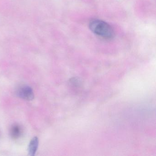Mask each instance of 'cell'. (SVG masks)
Returning a JSON list of instances; mask_svg holds the SVG:
<instances>
[{"mask_svg":"<svg viewBox=\"0 0 156 156\" xmlns=\"http://www.w3.org/2000/svg\"><path fill=\"white\" fill-rule=\"evenodd\" d=\"M90 30L95 34L104 39H111L115 35L114 30L109 24L100 20H93L89 24Z\"/></svg>","mask_w":156,"mask_h":156,"instance_id":"cell-1","label":"cell"},{"mask_svg":"<svg viewBox=\"0 0 156 156\" xmlns=\"http://www.w3.org/2000/svg\"><path fill=\"white\" fill-rule=\"evenodd\" d=\"M16 94L18 97L24 100L31 101L34 98L33 90L30 87L27 85H22L17 89Z\"/></svg>","mask_w":156,"mask_h":156,"instance_id":"cell-2","label":"cell"},{"mask_svg":"<svg viewBox=\"0 0 156 156\" xmlns=\"http://www.w3.org/2000/svg\"><path fill=\"white\" fill-rule=\"evenodd\" d=\"M23 134L22 127L19 124H14L12 126L10 129V135L12 138L17 140L20 138Z\"/></svg>","mask_w":156,"mask_h":156,"instance_id":"cell-3","label":"cell"},{"mask_svg":"<svg viewBox=\"0 0 156 156\" xmlns=\"http://www.w3.org/2000/svg\"><path fill=\"white\" fill-rule=\"evenodd\" d=\"M39 143L38 137L35 136L32 139L28 146V153L30 156H34L35 155L38 149Z\"/></svg>","mask_w":156,"mask_h":156,"instance_id":"cell-4","label":"cell"},{"mask_svg":"<svg viewBox=\"0 0 156 156\" xmlns=\"http://www.w3.org/2000/svg\"><path fill=\"white\" fill-rule=\"evenodd\" d=\"M69 83L70 84V87L72 89L74 90V91L80 90L82 86L81 81L76 77H73L70 79L69 80Z\"/></svg>","mask_w":156,"mask_h":156,"instance_id":"cell-5","label":"cell"}]
</instances>
